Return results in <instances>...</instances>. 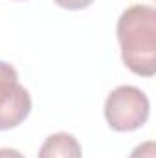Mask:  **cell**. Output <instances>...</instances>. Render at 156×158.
<instances>
[{
    "label": "cell",
    "mask_w": 156,
    "mask_h": 158,
    "mask_svg": "<svg viewBox=\"0 0 156 158\" xmlns=\"http://www.w3.org/2000/svg\"><path fill=\"white\" fill-rule=\"evenodd\" d=\"M117 42L125 66L142 77L156 74V9L134 4L117 20Z\"/></svg>",
    "instance_id": "cell-1"
},
{
    "label": "cell",
    "mask_w": 156,
    "mask_h": 158,
    "mask_svg": "<svg viewBox=\"0 0 156 158\" xmlns=\"http://www.w3.org/2000/svg\"><path fill=\"white\" fill-rule=\"evenodd\" d=\"M149 98L132 85H121L114 88L105 101V118L110 129L117 132H132L149 118Z\"/></svg>",
    "instance_id": "cell-2"
},
{
    "label": "cell",
    "mask_w": 156,
    "mask_h": 158,
    "mask_svg": "<svg viewBox=\"0 0 156 158\" xmlns=\"http://www.w3.org/2000/svg\"><path fill=\"white\" fill-rule=\"evenodd\" d=\"M129 158H156V143L153 140L140 143V145L130 153Z\"/></svg>",
    "instance_id": "cell-5"
},
{
    "label": "cell",
    "mask_w": 156,
    "mask_h": 158,
    "mask_svg": "<svg viewBox=\"0 0 156 158\" xmlns=\"http://www.w3.org/2000/svg\"><path fill=\"white\" fill-rule=\"evenodd\" d=\"M31 112V96L18 83L15 66L0 61V131L18 127Z\"/></svg>",
    "instance_id": "cell-3"
},
{
    "label": "cell",
    "mask_w": 156,
    "mask_h": 158,
    "mask_svg": "<svg viewBox=\"0 0 156 158\" xmlns=\"http://www.w3.org/2000/svg\"><path fill=\"white\" fill-rule=\"evenodd\" d=\"M0 158H26L20 151L17 149H9V147H2L0 149Z\"/></svg>",
    "instance_id": "cell-7"
},
{
    "label": "cell",
    "mask_w": 156,
    "mask_h": 158,
    "mask_svg": "<svg viewBox=\"0 0 156 158\" xmlns=\"http://www.w3.org/2000/svg\"><path fill=\"white\" fill-rule=\"evenodd\" d=\"M81 145L77 138L68 132L50 134L39 149V158H81Z\"/></svg>",
    "instance_id": "cell-4"
},
{
    "label": "cell",
    "mask_w": 156,
    "mask_h": 158,
    "mask_svg": "<svg viewBox=\"0 0 156 158\" xmlns=\"http://www.w3.org/2000/svg\"><path fill=\"white\" fill-rule=\"evenodd\" d=\"M59 7L63 9H70V11H77V9H84L88 7L94 0H53Z\"/></svg>",
    "instance_id": "cell-6"
}]
</instances>
